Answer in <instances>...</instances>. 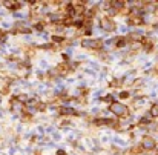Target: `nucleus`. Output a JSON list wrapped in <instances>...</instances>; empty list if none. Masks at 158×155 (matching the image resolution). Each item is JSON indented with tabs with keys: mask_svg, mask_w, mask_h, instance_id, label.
I'll return each mask as SVG.
<instances>
[{
	"mask_svg": "<svg viewBox=\"0 0 158 155\" xmlns=\"http://www.w3.org/2000/svg\"><path fill=\"white\" fill-rule=\"evenodd\" d=\"M111 112L115 114L117 117H126L127 115V108L123 104V103H118V101H112L111 106H109Z\"/></svg>",
	"mask_w": 158,
	"mask_h": 155,
	"instance_id": "1",
	"label": "nucleus"
},
{
	"mask_svg": "<svg viewBox=\"0 0 158 155\" xmlns=\"http://www.w3.org/2000/svg\"><path fill=\"white\" fill-rule=\"evenodd\" d=\"M81 46L86 49H100L103 48V42L101 40H92V39H86L81 42Z\"/></svg>",
	"mask_w": 158,
	"mask_h": 155,
	"instance_id": "2",
	"label": "nucleus"
},
{
	"mask_svg": "<svg viewBox=\"0 0 158 155\" xmlns=\"http://www.w3.org/2000/svg\"><path fill=\"white\" fill-rule=\"evenodd\" d=\"M101 28H103L106 32H112V31H115L117 25L114 23V20H112L111 17H103V19H101Z\"/></svg>",
	"mask_w": 158,
	"mask_h": 155,
	"instance_id": "3",
	"label": "nucleus"
},
{
	"mask_svg": "<svg viewBox=\"0 0 158 155\" xmlns=\"http://www.w3.org/2000/svg\"><path fill=\"white\" fill-rule=\"evenodd\" d=\"M155 146H156L155 138H152V137H149V135H146V137H143V138H141V149L150 150V149H153Z\"/></svg>",
	"mask_w": 158,
	"mask_h": 155,
	"instance_id": "4",
	"label": "nucleus"
},
{
	"mask_svg": "<svg viewBox=\"0 0 158 155\" xmlns=\"http://www.w3.org/2000/svg\"><path fill=\"white\" fill-rule=\"evenodd\" d=\"M31 31H32L31 28L25 26V25H23V23H20V22L16 25V29H14V32H22V34H29Z\"/></svg>",
	"mask_w": 158,
	"mask_h": 155,
	"instance_id": "5",
	"label": "nucleus"
},
{
	"mask_svg": "<svg viewBox=\"0 0 158 155\" xmlns=\"http://www.w3.org/2000/svg\"><path fill=\"white\" fill-rule=\"evenodd\" d=\"M11 108H13L14 111H22V109H23V103H22L17 97H14V98H11Z\"/></svg>",
	"mask_w": 158,
	"mask_h": 155,
	"instance_id": "6",
	"label": "nucleus"
},
{
	"mask_svg": "<svg viewBox=\"0 0 158 155\" xmlns=\"http://www.w3.org/2000/svg\"><path fill=\"white\" fill-rule=\"evenodd\" d=\"M3 5H5L6 8H9L11 11H17V9L22 6V3H19V2H5Z\"/></svg>",
	"mask_w": 158,
	"mask_h": 155,
	"instance_id": "7",
	"label": "nucleus"
},
{
	"mask_svg": "<svg viewBox=\"0 0 158 155\" xmlns=\"http://www.w3.org/2000/svg\"><path fill=\"white\" fill-rule=\"evenodd\" d=\"M62 115H77L78 112H75L74 109H71V108H60V111H58Z\"/></svg>",
	"mask_w": 158,
	"mask_h": 155,
	"instance_id": "8",
	"label": "nucleus"
},
{
	"mask_svg": "<svg viewBox=\"0 0 158 155\" xmlns=\"http://www.w3.org/2000/svg\"><path fill=\"white\" fill-rule=\"evenodd\" d=\"M109 5H111V6H112V8L118 13V9H121V8L124 6V2H111Z\"/></svg>",
	"mask_w": 158,
	"mask_h": 155,
	"instance_id": "9",
	"label": "nucleus"
},
{
	"mask_svg": "<svg viewBox=\"0 0 158 155\" xmlns=\"http://www.w3.org/2000/svg\"><path fill=\"white\" fill-rule=\"evenodd\" d=\"M126 43H127V39H117V40H115V45H117V48H123Z\"/></svg>",
	"mask_w": 158,
	"mask_h": 155,
	"instance_id": "10",
	"label": "nucleus"
},
{
	"mask_svg": "<svg viewBox=\"0 0 158 155\" xmlns=\"http://www.w3.org/2000/svg\"><path fill=\"white\" fill-rule=\"evenodd\" d=\"M150 114H152L153 117H158V104H153V106H152V109H150Z\"/></svg>",
	"mask_w": 158,
	"mask_h": 155,
	"instance_id": "11",
	"label": "nucleus"
},
{
	"mask_svg": "<svg viewBox=\"0 0 158 155\" xmlns=\"http://www.w3.org/2000/svg\"><path fill=\"white\" fill-rule=\"evenodd\" d=\"M65 39L63 37H60V36H52V42H55V43H58V42H63Z\"/></svg>",
	"mask_w": 158,
	"mask_h": 155,
	"instance_id": "12",
	"label": "nucleus"
},
{
	"mask_svg": "<svg viewBox=\"0 0 158 155\" xmlns=\"http://www.w3.org/2000/svg\"><path fill=\"white\" fill-rule=\"evenodd\" d=\"M120 97H121V98H129V92H126V91H123V92L120 94Z\"/></svg>",
	"mask_w": 158,
	"mask_h": 155,
	"instance_id": "13",
	"label": "nucleus"
},
{
	"mask_svg": "<svg viewBox=\"0 0 158 155\" xmlns=\"http://www.w3.org/2000/svg\"><path fill=\"white\" fill-rule=\"evenodd\" d=\"M103 100H104V101H111V100H112V95H106Z\"/></svg>",
	"mask_w": 158,
	"mask_h": 155,
	"instance_id": "14",
	"label": "nucleus"
},
{
	"mask_svg": "<svg viewBox=\"0 0 158 155\" xmlns=\"http://www.w3.org/2000/svg\"><path fill=\"white\" fill-rule=\"evenodd\" d=\"M140 123H141V124H147V123H149V120H147V118H141V121H140Z\"/></svg>",
	"mask_w": 158,
	"mask_h": 155,
	"instance_id": "15",
	"label": "nucleus"
},
{
	"mask_svg": "<svg viewBox=\"0 0 158 155\" xmlns=\"http://www.w3.org/2000/svg\"><path fill=\"white\" fill-rule=\"evenodd\" d=\"M57 155H66V153H65L63 150H58V152H57Z\"/></svg>",
	"mask_w": 158,
	"mask_h": 155,
	"instance_id": "16",
	"label": "nucleus"
},
{
	"mask_svg": "<svg viewBox=\"0 0 158 155\" xmlns=\"http://www.w3.org/2000/svg\"><path fill=\"white\" fill-rule=\"evenodd\" d=\"M156 72H158V66H156Z\"/></svg>",
	"mask_w": 158,
	"mask_h": 155,
	"instance_id": "17",
	"label": "nucleus"
}]
</instances>
